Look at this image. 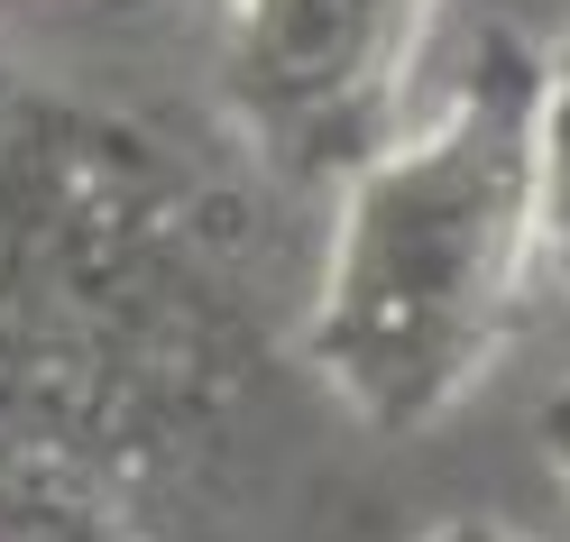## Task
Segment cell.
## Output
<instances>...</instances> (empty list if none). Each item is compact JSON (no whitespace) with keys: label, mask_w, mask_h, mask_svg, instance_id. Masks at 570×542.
<instances>
[{"label":"cell","mask_w":570,"mask_h":542,"mask_svg":"<svg viewBox=\"0 0 570 542\" xmlns=\"http://www.w3.org/2000/svg\"><path fill=\"white\" fill-rule=\"evenodd\" d=\"M423 542H524V533H507V524H488V515H451L442 533H423Z\"/></svg>","instance_id":"obj_6"},{"label":"cell","mask_w":570,"mask_h":542,"mask_svg":"<svg viewBox=\"0 0 570 542\" xmlns=\"http://www.w3.org/2000/svg\"><path fill=\"white\" fill-rule=\"evenodd\" d=\"M65 138L83 129L0 92V460H38V442L75 460L166 386L157 304L129 295L138 230L111 221L120 203L92 194Z\"/></svg>","instance_id":"obj_2"},{"label":"cell","mask_w":570,"mask_h":542,"mask_svg":"<svg viewBox=\"0 0 570 542\" xmlns=\"http://www.w3.org/2000/svg\"><path fill=\"white\" fill-rule=\"evenodd\" d=\"M533 230H543V285L570 295V38L543 47V92H533Z\"/></svg>","instance_id":"obj_4"},{"label":"cell","mask_w":570,"mask_h":542,"mask_svg":"<svg viewBox=\"0 0 570 542\" xmlns=\"http://www.w3.org/2000/svg\"><path fill=\"white\" fill-rule=\"evenodd\" d=\"M533 92L543 47L488 38L423 129H396L341 185L304 358L368 432H433L460 414L543 276L533 230Z\"/></svg>","instance_id":"obj_1"},{"label":"cell","mask_w":570,"mask_h":542,"mask_svg":"<svg viewBox=\"0 0 570 542\" xmlns=\"http://www.w3.org/2000/svg\"><path fill=\"white\" fill-rule=\"evenodd\" d=\"M442 0H230L222 101L276 175L350 185L405 129Z\"/></svg>","instance_id":"obj_3"},{"label":"cell","mask_w":570,"mask_h":542,"mask_svg":"<svg viewBox=\"0 0 570 542\" xmlns=\"http://www.w3.org/2000/svg\"><path fill=\"white\" fill-rule=\"evenodd\" d=\"M543 460H552V479L570 487V386L543 405Z\"/></svg>","instance_id":"obj_5"}]
</instances>
